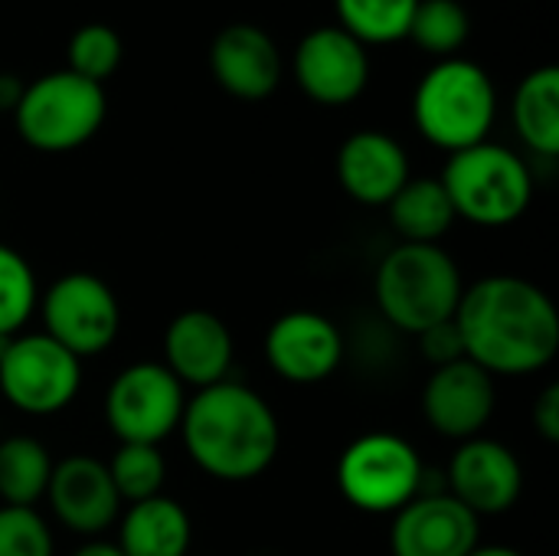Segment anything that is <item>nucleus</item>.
Masks as SVG:
<instances>
[{
	"instance_id": "f257e3e1",
	"label": "nucleus",
	"mask_w": 559,
	"mask_h": 556,
	"mask_svg": "<svg viewBox=\"0 0 559 556\" xmlns=\"http://www.w3.org/2000/svg\"><path fill=\"white\" fill-rule=\"evenodd\" d=\"M455 328L465 357L491 377H531L559 354L554 298L518 275H488L462 292Z\"/></svg>"
},
{
	"instance_id": "f03ea898",
	"label": "nucleus",
	"mask_w": 559,
	"mask_h": 556,
	"mask_svg": "<svg viewBox=\"0 0 559 556\" xmlns=\"http://www.w3.org/2000/svg\"><path fill=\"white\" fill-rule=\"evenodd\" d=\"M177 433L200 472L233 485L265 475L282 446L275 410L255 390L233 380L197 390Z\"/></svg>"
},
{
	"instance_id": "7ed1b4c3",
	"label": "nucleus",
	"mask_w": 559,
	"mask_h": 556,
	"mask_svg": "<svg viewBox=\"0 0 559 556\" xmlns=\"http://www.w3.org/2000/svg\"><path fill=\"white\" fill-rule=\"evenodd\" d=\"M462 292V272L442 246L400 242L377 269V305L383 318L416 338L452 321Z\"/></svg>"
},
{
	"instance_id": "20e7f679",
	"label": "nucleus",
	"mask_w": 559,
	"mask_h": 556,
	"mask_svg": "<svg viewBox=\"0 0 559 556\" xmlns=\"http://www.w3.org/2000/svg\"><path fill=\"white\" fill-rule=\"evenodd\" d=\"M498 118V92L491 75L462 56L439 59L413 92V121L419 134L455 154L488 141Z\"/></svg>"
},
{
	"instance_id": "39448f33",
	"label": "nucleus",
	"mask_w": 559,
	"mask_h": 556,
	"mask_svg": "<svg viewBox=\"0 0 559 556\" xmlns=\"http://www.w3.org/2000/svg\"><path fill=\"white\" fill-rule=\"evenodd\" d=\"M439 180L452 200L455 216L488 229L518 223L534 200V177L527 161L495 141L449 154Z\"/></svg>"
},
{
	"instance_id": "423d86ee",
	"label": "nucleus",
	"mask_w": 559,
	"mask_h": 556,
	"mask_svg": "<svg viewBox=\"0 0 559 556\" xmlns=\"http://www.w3.org/2000/svg\"><path fill=\"white\" fill-rule=\"evenodd\" d=\"M108 115V98L98 82L69 69L46 72L23 85L13 108L16 134L43 154H66L88 144Z\"/></svg>"
},
{
	"instance_id": "0eeeda50",
	"label": "nucleus",
	"mask_w": 559,
	"mask_h": 556,
	"mask_svg": "<svg viewBox=\"0 0 559 556\" xmlns=\"http://www.w3.org/2000/svg\"><path fill=\"white\" fill-rule=\"evenodd\" d=\"M423 482L426 469L416 446L396 433H367L337 462V488L364 514H396L423 492Z\"/></svg>"
},
{
	"instance_id": "6e6552de",
	"label": "nucleus",
	"mask_w": 559,
	"mask_h": 556,
	"mask_svg": "<svg viewBox=\"0 0 559 556\" xmlns=\"http://www.w3.org/2000/svg\"><path fill=\"white\" fill-rule=\"evenodd\" d=\"M187 410L183 383L154 360L124 367L105 393V423L121 442L160 446L180 429Z\"/></svg>"
},
{
	"instance_id": "1a4fd4ad",
	"label": "nucleus",
	"mask_w": 559,
	"mask_h": 556,
	"mask_svg": "<svg viewBox=\"0 0 559 556\" xmlns=\"http://www.w3.org/2000/svg\"><path fill=\"white\" fill-rule=\"evenodd\" d=\"M82 387V360L49 334H16L0 357V393L26 416L62 413Z\"/></svg>"
},
{
	"instance_id": "9d476101",
	"label": "nucleus",
	"mask_w": 559,
	"mask_h": 556,
	"mask_svg": "<svg viewBox=\"0 0 559 556\" xmlns=\"http://www.w3.org/2000/svg\"><path fill=\"white\" fill-rule=\"evenodd\" d=\"M39 315L46 324L43 334H49L79 360L105 354L121 331L118 295L92 272H69L56 279L39 298Z\"/></svg>"
},
{
	"instance_id": "9b49d317",
	"label": "nucleus",
	"mask_w": 559,
	"mask_h": 556,
	"mask_svg": "<svg viewBox=\"0 0 559 556\" xmlns=\"http://www.w3.org/2000/svg\"><path fill=\"white\" fill-rule=\"evenodd\" d=\"M295 79L318 105H350L370 82L367 46L341 26H318L295 49Z\"/></svg>"
},
{
	"instance_id": "f8f14e48",
	"label": "nucleus",
	"mask_w": 559,
	"mask_h": 556,
	"mask_svg": "<svg viewBox=\"0 0 559 556\" xmlns=\"http://www.w3.org/2000/svg\"><path fill=\"white\" fill-rule=\"evenodd\" d=\"M481 518H475L449 492H423L393 514V556H468L481 544Z\"/></svg>"
},
{
	"instance_id": "ddd939ff",
	"label": "nucleus",
	"mask_w": 559,
	"mask_h": 556,
	"mask_svg": "<svg viewBox=\"0 0 559 556\" xmlns=\"http://www.w3.org/2000/svg\"><path fill=\"white\" fill-rule=\"evenodd\" d=\"M445 492L475 518L504 514L524 492V469L504 442L475 436L455 449L445 472Z\"/></svg>"
},
{
	"instance_id": "4468645a",
	"label": "nucleus",
	"mask_w": 559,
	"mask_h": 556,
	"mask_svg": "<svg viewBox=\"0 0 559 556\" xmlns=\"http://www.w3.org/2000/svg\"><path fill=\"white\" fill-rule=\"evenodd\" d=\"M269 367L298 387L328 380L344 360V338L321 311H288L265 334Z\"/></svg>"
},
{
	"instance_id": "2eb2a0df",
	"label": "nucleus",
	"mask_w": 559,
	"mask_h": 556,
	"mask_svg": "<svg viewBox=\"0 0 559 556\" xmlns=\"http://www.w3.org/2000/svg\"><path fill=\"white\" fill-rule=\"evenodd\" d=\"M495 400V377L462 357L432 370L423 390V413L439 436L468 442L491 423Z\"/></svg>"
},
{
	"instance_id": "dca6fc26",
	"label": "nucleus",
	"mask_w": 559,
	"mask_h": 556,
	"mask_svg": "<svg viewBox=\"0 0 559 556\" xmlns=\"http://www.w3.org/2000/svg\"><path fill=\"white\" fill-rule=\"evenodd\" d=\"M46 501L56 521L82 537H98L121 518V498L108 465L88 456H69L52 465Z\"/></svg>"
},
{
	"instance_id": "f3484780",
	"label": "nucleus",
	"mask_w": 559,
	"mask_h": 556,
	"mask_svg": "<svg viewBox=\"0 0 559 556\" xmlns=\"http://www.w3.org/2000/svg\"><path fill=\"white\" fill-rule=\"evenodd\" d=\"M210 72L226 95L265 102L282 82V56L262 26L229 23L210 43Z\"/></svg>"
},
{
	"instance_id": "a211bd4d",
	"label": "nucleus",
	"mask_w": 559,
	"mask_h": 556,
	"mask_svg": "<svg viewBox=\"0 0 559 556\" xmlns=\"http://www.w3.org/2000/svg\"><path fill=\"white\" fill-rule=\"evenodd\" d=\"M164 367L193 390L223 383L233 367V334L206 308L180 311L164 334Z\"/></svg>"
},
{
	"instance_id": "6ab92c4d",
	"label": "nucleus",
	"mask_w": 559,
	"mask_h": 556,
	"mask_svg": "<svg viewBox=\"0 0 559 556\" xmlns=\"http://www.w3.org/2000/svg\"><path fill=\"white\" fill-rule=\"evenodd\" d=\"M337 180L364 206H386L409 180V154L386 131H357L337 151Z\"/></svg>"
},
{
	"instance_id": "aec40b11",
	"label": "nucleus",
	"mask_w": 559,
	"mask_h": 556,
	"mask_svg": "<svg viewBox=\"0 0 559 556\" xmlns=\"http://www.w3.org/2000/svg\"><path fill=\"white\" fill-rule=\"evenodd\" d=\"M190 541V514L180 501L167 495L128 505L118 528V547L124 556H187Z\"/></svg>"
},
{
	"instance_id": "412c9836",
	"label": "nucleus",
	"mask_w": 559,
	"mask_h": 556,
	"mask_svg": "<svg viewBox=\"0 0 559 556\" xmlns=\"http://www.w3.org/2000/svg\"><path fill=\"white\" fill-rule=\"evenodd\" d=\"M514 131L540 157L554 161L559 154V69L540 66L527 72L514 92Z\"/></svg>"
},
{
	"instance_id": "4be33fe9",
	"label": "nucleus",
	"mask_w": 559,
	"mask_h": 556,
	"mask_svg": "<svg viewBox=\"0 0 559 556\" xmlns=\"http://www.w3.org/2000/svg\"><path fill=\"white\" fill-rule=\"evenodd\" d=\"M386 210H390V223L403 236V242L439 246V239L459 220L442 180H429V177H416V180L409 177L406 187L386 203Z\"/></svg>"
},
{
	"instance_id": "5701e85b",
	"label": "nucleus",
	"mask_w": 559,
	"mask_h": 556,
	"mask_svg": "<svg viewBox=\"0 0 559 556\" xmlns=\"http://www.w3.org/2000/svg\"><path fill=\"white\" fill-rule=\"evenodd\" d=\"M52 459L46 446L33 436H10L0 442V501L10 508H33L46 498L52 475Z\"/></svg>"
},
{
	"instance_id": "b1692460",
	"label": "nucleus",
	"mask_w": 559,
	"mask_h": 556,
	"mask_svg": "<svg viewBox=\"0 0 559 556\" xmlns=\"http://www.w3.org/2000/svg\"><path fill=\"white\" fill-rule=\"evenodd\" d=\"M419 0H334L337 26L364 46H390L406 39Z\"/></svg>"
},
{
	"instance_id": "393cba45",
	"label": "nucleus",
	"mask_w": 559,
	"mask_h": 556,
	"mask_svg": "<svg viewBox=\"0 0 559 556\" xmlns=\"http://www.w3.org/2000/svg\"><path fill=\"white\" fill-rule=\"evenodd\" d=\"M468 33H472V20L459 0H419L406 36L423 52L452 59L468 43Z\"/></svg>"
},
{
	"instance_id": "a878e982",
	"label": "nucleus",
	"mask_w": 559,
	"mask_h": 556,
	"mask_svg": "<svg viewBox=\"0 0 559 556\" xmlns=\"http://www.w3.org/2000/svg\"><path fill=\"white\" fill-rule=\"evenodd\" d=\"M111 485L121 498V505H138L154 495H160L164 478H167V462L157 446H134L121 442V449L108 462Z\"/></svg>"
},
{
	"instance_id": "bb28decb",
	"label": "nucleus",
	"mask_w": 559,
	"mask_h": 556,
	"mask_svg": "<svg viewBox=\"0 0 559 556\" xmlns=\"http://www.w3.org/2000/svg\"><path fill=\"white\" fill-rule=\"evenodd\" d=\"M39 305V288L29 262L0 242V338H16Z\"/></svg>"
},
{
	"instance_id": "cd10ccee",
	"label": "nucleus",
	"mask_w": 559,
	"mask_h": 556,
	"mask_svg": "<svg viewBox=\"0 0 559 556\" xmlns=\"http://www.w3.org/2000/svg\"><path fill=\"white\" fill-rule=\"evenodd\" d=\"M118 66H121V36L108 23H85L72 33L69 72L102 85L118 72Z\"/></svg>"
},
{
	"instance_id": "c85d7f7f",
	"label": "nucleus",
	"mask_w": 559,
	"mask_h": 556,
	"mask_svg": "<svg viewBox=\"0 0 559 556\" xmlns=\"http://www.w3.org/2000/svg\"><path fill=\"white\" fill-rule=\"evenodd\" d=\"M0 556H52V531L36 508H0Z\"/></svg>"
},
{
	"instance_id": "c756f323",
	"label": "nucleus",
	"mask_w": 559,
	"mask_h": 556,
	"mask_svg": "<svg viewBox=\"0 0 559 556\" xmlns=\"http://www.w3.org/2000/svg\"><path fill=\"white\" fill-rule=\"evenodd\" d=\"M419 354H423L432 367H445V364L462 360V357H465V347H462L455 318L445 321V324H436V328L423 331V334H419Z\"/></svg>"
},
{
	"instance_id": "7c9ffc66",
	"label": "nucleus",
	"mask_w": 559,
	"mask_h": 556,
	"mask_svg": "<svg viewBox=\"0 0 559 556\" xmlns=\"http://www.w3.org/2000/svg\"><path fill=\"white\" fill-rule=\"evenodd\" d=\"M534 429L540 433L544 442H559V383L544 387V393L534 403Z\"/></svg>"
},
{
	"instance_id": "2f4dec72",
	"label": "nucleus",
	"mask_w": 559,
	"mask_h": 556,
	"mask_svg": "<svg viewBox=\"0 0 559 556\" xmlns=\"http://www.w3.org/2000/svg\"><path fill=\"white\" fill-rule=\"evenodd\" d=\"M20 95H23V85H20V79L0 75V108H16Z\"/></svg>"
},
{
	"instance_id": "473e14b6",
	"label": "nucleus",
	"mask_w": 559,
	"mask_h": 556,
	"mask_svg": "<svg viewBox=\"0 0 559 556\" xmlns=\"http://www.w3.org/2000/svg\"><path fill=\"white\" fill-rule=\"evenodd\" d=\"M72 556H124V554H121V547H118V544H108V541H88V544H82V547H79Z\"/></svg>"
},
{
	"instance_id": "72a5a7b5",
	"label": "nucleus",
	"mask_w": 559,
	"mask_h": 556,
	"mask_svg": "<svg viewBox=\"0 0 559 556\" xmlns=\"http://www.w3.org/2000/svg\"><path fill=\"white\" fill-rule=\"evenodd\" d=\"M468 556H524L521 551H514V547H504V544H478L475 551Z\"/></svg>"
}]
</instances>
